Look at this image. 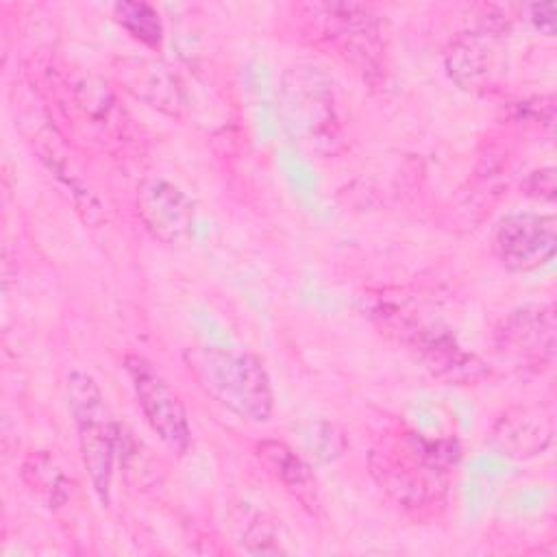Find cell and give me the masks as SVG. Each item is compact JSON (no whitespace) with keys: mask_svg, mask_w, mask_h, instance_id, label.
Returning <instances> with one entry per match:
<instances>
[{"mask_svg":"<svg viewBox=\"0 0 557 557\" xmlns=\"http://www.w3.org/2000/svg\"><path fill=\"white\" fill-rule=\"evenodd\" d=\"M459 457L461 446L455 437L400 431L372 448L368 468L396 507L416 520H431L446 507L450 470Z\"/></svg>","mask_w":557,"mask_h":557,"instance_id":"1","label":"cell"},{"mask_svg":"<svg viewBox=\"0 0 557 557\" xmlns=\"http://www.w3.org/2000/svg\"><path fill=\"white\" fill-rule=\"evenodd\" d=\"M278 117L289 144L305 157H333L342 146L335 83L309 61L292 63L278 85Z\"/></svg>","mask_w":557,"mask_h":557,"instance_id":"2","label":"cell"},{"mask_svg":"<svg viewBox=\"0 0 557 557\" xmlns=\"http://www.w3.org/2000/svg\"><path fill=\"white\" fill-rule=\"evenodd\" d=\"M311 39L350 63L368 83L385 78L387 35L385 22L372 7L346 0L305 2L296 7Z\"/></svg>","mask_w":557,"mask_h":557,"instance_id":"3","label":"cell"},{"mask_svg":"<svg viewBox=\"0 0 557 557\" xmlns=\"http://www.w3.org/2000/svg\"><path fill=\"white\" fill-rule=\"evenodd\" d=\"M183 359L196 385L220 407L248 422H265L272 416L274 392L257 355L220 346H191Z\"/></svg>","mask_w":557,"mask_h":557,"instance_id":"4","label":"cell"},{"mask_svg":"<svg viewBox=\"0 0 557 557\" xmlns=\"http://www.w3.org/2000/svg\"><path fill=\"white\" fill-rule=\"evenodd\" d=\"M374 315L381 320L383 329L403 342L435 379L448 385H470L487 376L485 363L476 355L463 350L446 326L424 322L394 302L376 305Z\"/></svg>","mask_w":557,"mask_h":557,"instance_id":"5","label":"cell"},{"mask_svg":"<svg viewBox=\"0 0 557 557\" xmlns=\"http://www.w3.org/2000/svg\"><path fill=\"white\" fill-rule=\"evenodd\" d=\"M67 405L76 426L83 466L100 503H109L120 426L115 424L96 379L83 370L67 374Z\"/></svg>","mask_w":557,"mask_h":557,"instance_id":"6","label":"cell"},{"mask_svg":"<svg viewBox=\"0 0 557 557\" xmlns=\"http://www.w3.org/2000/svg\"><path fill=\"white\" fill-rule=\"evenodd\" d=\"M507 20L487 17L474 30L461 33L446 50L448 76L466 91L492 94L505 76Z\"/></svg>","mask_w":557,"mask_h":557,"instance_id":"7","label":"cell"},{"mask_svg":"<svg viewBox=\"0 0 557 557\" xmlns=\"http://www.w3.org/2000/svg\"><path fill=\"white\" fill-rule=\"evenodd\" d=\"M557 315L550 302L511 309L494 329L496 352L516 368L544 370L555 357Z\"/></svg>","mask_w":557,"mask_h":557,"instance_id":"8","label":"cell"},{"mask_svg":"<svg viewBox=\"0 0 557 557\" xmlns=\"http://www.w3.org/2000/svg\"><path fill=\"white\" fill-rule=\"evenodd\" d=\"M124 370L131 379L137 405L152 433L170 450L185 455L191 444V431L178 394L141 355H128L124 359Z\"/></svg>","mask_w":557,"mask_h":557,"instance_id":"9","label":"cell"},{"mask_svg":"<svg viewBox=\"0 0 557 557\" xmlns=\"http://www.w3.org/2000/svg\"><path fill=\"white\" fill-rule=\"evenodd\" d=\"M492 252L509 272H531L550 263L557 252L555 215L535 211L505 215L494 226Z\"/></svg>","mask_w":557,"mask_h":557,"instance_id":"10","label":"cell"},{"mask_svg":"<svg viewBox=\"0 0 557 557\" xmlns=\"http://www.w3.org/2000/svg\"><path fill=\"white\" fill-rule=\"evenodd\" d=\"M137 215L144 228L161 244H181L191 235L194 202L174 183L161 176H146L137 185Z\"/></svg>","mask_w":557,"mask_h":557,"instance_id":"11","label":"cell"},{"mask_svg":"<svg viewBox=\"0 0 557 557\" xmlns=\"http://www.w3.org/2000/svg\"><path fill=\"white\" fill-rule=\"evenodd\" d=\"M113 74L122 89L135 100L170 117H183L187 109L185 85L165 61L133 54L117 57L113 61Z\"/></svg>","mask_w":557,"mask_h":557,"instance_id":"12","label":"cell"},{"mask_svg":"<svg viewBox=\"0 0 557 557\" xmlns=\"http://www.w3.org/2000/svg\"><path fill=\"white\" fill-rule=\"evenodd\" d=\"M555 435L550 409L535 403L505 409L492 426V446L509 459H531L542 455Z\"/></svg>","mask_w":557,"mask_h":557,"instance_id":"13","label":"cell"},{"mask_svg":"<svg viewBox=\"0 0 557 557\" xmlns=\"http://www.w3.org/2000/svg\"><path fill=\"white\" fill-rule=\"evenodd\" d=\"M255 457L265 468V472L287 492H292L305 507L318 505L311 466L289 444L278 440H259L255 444Z\"/></svg>","mask_w":557,"mask_h":557,"instance_id":"14","label":"cell"},{"mask_svg":"<svg viewBox=\"0 0 557 557\" xmlns=\"http://www.w3.org/2000/svg\"><path fill=\"white\" fill-rule=\"evenodd\" d=\"M22 481L26 483L28 492L35 494L46 507H59L67 500V479L57 461L46 450L30 453L22 463Z\"/></svg>","mask_w":557,"mask_h":557,"instance_id":"15","label":"cell"},{"mask_svg":"<svg viewBox=\"0 0 557 557\" xmlns=\"http://www.w3.org/2000/svg\"><path fill=\"white\" fill-rule=\"evenodd\" d=\"M113 20L144 46L159 48L163 39V24L152 4L137 0L117 2L113 4Z\"/></svg>","mask_w":557,"mask_h":557,"instance_id":"16","label":"cell"},{"mask_svg":"<svg viewBox=\"0 0 557 557\" xmlns=\"http://www.w3.org/2000/svg\"><path fill=\"white\" fill-rule=\"evenodd\" d=\"M302 440H305V446L309 448V453L320 461H333L346 448L344 433L335 424H329V422L309 424Z\"/></svg>","mask_w":557,"mask_h":557,"instance_id":"17","label":"cell"},{"mask_svg":"<svg viewBox=\"0 0 557 557\" xmlns=\"http://www.w3.org/2000/svg\"><path fill=\"white\" fill-rule=\"evenodd\" d=\"M524 194L540 202H553L557 196L555 168H540V170L531 172L524 181Z\"/></svg>","mask_w":557,"mask_h":557,"instance_id":"18","label":"cell"},{"mask_svg":"<svg viewBox=\"0 0 557 557\" xmlns=\"http://www.w3.org/2000/svg\"><path fill=\"white\" fill-rule=\"evenodd\" d=\"M527 20L535 30L553 37L555 35V2H533L524 7Z\"/></svg>","mask_w":557,"mask_h":557,"instance_id":"19","label":"cell"}]
</instances>
